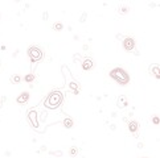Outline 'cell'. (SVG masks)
Returning <instances> with one entry per match:
<instances>
[{
  "label": "cell",
  "instance_id": "52a82bcc",
  "mask_svg": "<svg viewBox=\"0 0 160 158\" xmlns=\"http://www.w3.org/2000/svg\"><path fill=\"white\" fill-rule=\"evenodd\" d=\"M129 129H130V132H132V133H135L136 130L139 129L138 123H136V121H130V123H129Z\"/></svg>",
  "mask_w": 160,
  "mask_h": 158
},
{
  "label": "cell",
  "instance_id": "4fadbf2b",
  "mask_svg": "<svg viewBox=\"0 0 160 158\" xmlns=\"http://www.w3.org/2000/svg\"><path fill=\"white\" fill-rule=\"evenodd\" d=\"M127 9H129L127 7H123V8H120L119 12H120V13H126V12H127Z\"/></svg>",
  "mask_w": 160,
  "mask_h": 158
},
{
  "label": "cell",
  "instance_id": "5b68a950",
  "mask_svg": "<svg viewBox=\"0 0 160 158\" xmlns=\"http://www.w3.org/2000/svg\"><path fill=\"white\" fill-rule=\"evenodd\" d=\"M94 67V62L91 61V59H85L83 63H82V68L83 70H90V68Z\"/></svg>",
  "mask_w": 160,
  "mask_h": 158
},
{
  "label": "cell",
  "instance_id": "5bb4252c",
  "mask_svg": "<svg viewBox=\"0 0 160 158\" xmlns=\"http://www.w3.org/2000/svg\"><path fill=\"white\" fill-rule=\"evenodd\" d=\"M70 154H72V155H75V154H77V149L73 148L72 150H70Z\"/></svg>",
  "mask_w": 160,
  "mask_h": 158
},
{
  "label": "cell",
  "instance_id": "30bf717a",
  "mask_svg": "<svg viewBox=\"0 0 160 158\" xmlns=\"http://www.w3.org/2000/svg\"><path fill=\"white\" fill-rule=\"evenodd\" d=\"M25 82H32V81H35V75L33 74H28V75H25Z\"/></svg>",
  "mask_w": 160,
  "mask_h": 158
},
{
  "label": "cell",
  "instance_id": "7a4b0ae2",
  "mask_svg": "<svg viewBox=\"0 0 160 158\" xmlns=\"http://www.w3.org/2000/svg\"><path fill=\"white\" fill-rule=\"evenodd\" d=\"M62 102V94L61 92H52L49 98L46 99V107L49 108H56L57 105H60Z\"/></svg>",
  "mask_w": 160,
  "mask_h": 158
},
{
  "label": "cell",
  "instance_id": "8992f818",
  "mask_svg": "<svg viewBox=\"0 0 160 158\" xmlns=\"http://www.w3.org/2000/svg\"><path fill=\"white\" fill-rule=\"evenodd\" d=\"M29 99V94L28 92H23L21 95L17 98V103H20V104H23V103H27Z\"/></svg>",
  "mask_w": 160,
  "mask_h": 158
},
{
  "label": "cell",
  "instance_id": "3957f363",
  "mask_svg": "<svg viewBox=\"0 0 160 158\" xmlns=\"http://www.w3.org/2000/svg\"><path fill=\"white\" fill-rule=\"evenodd\" d=\"M28 56L29 58L33 61V62H37V61H40L41 58H42V52H41L40 47L37 46H32L28 49Z\"/></svg>",
  "mask_w": 160,
  "mask_h": 158
},
{
  "label": "cell",
  "instance_id": "8fae6325",
  "mask_svg": "<svg viewBox=\"0 0 160 158\" xmlns=\"http://www.w3.org/2000/svg\"><path fill=\"white\" fill-rule=\"evenodd\" d=\"M53 29H56V31H61V29H62V24H61V22H56V24L53 25Z\"/></svg>",
  "mask_w": 160,
  "mask_h": 158
},
{
  "label": "cell",
  "instance_id": "9c48e42d",
  "mask_svg": "<svg viewBox=\"0 0 160 158\" xmlns=\"http://www.w3.org/2000/svg\"><path fill=\"white\" fill-rule=\"evenodd\" d=\"M64 125H65L66 128H72L73 127V120L72 119H65V120H64Z\"/></svg>",
  "mask_w": 160,
  "mask_h": 158
},
{
  "label": "cell",
  "instance_id": "277c9868",
  "mask_svg": "<svg viewBox=\"0 0 160 158\" xmlns=\"http://www.w3.org/2000/svg\"><path fill=\"white\" fill-rule=\"evenodd\" d=\"M123 46H124L126 50H132L134 47H135V40L131 38V37L124 38V41H123Z\"/></svg>",
  "mask_w": 160,
  "mask_h": 158
},
{
  "label": "cell",
  "instance_id": "9a60e30c",
  "mask_svg": "<svg viewBox=\"0 0 160 158\" xmlns=\"http://www.w3.org/2000/svg\"><path fill=\"white\" fill-rule=\"evenodd\" d=\"M154 123H155V124H159V119H157L156 116L154 117Z\"/></svg>",
  "mask_w": 160,
  "mask_h": 158
},
{
  "label": "cell",
  "instance_id": "6da1fadb",
  "mask_svg": "<svg viewBox=\"0 0 160 158\" xmlns=\"http://www.w3.org/2000/svg\"><path fill=\"white\" fill-rule=\"evenodd\" d=\"M110 75H111V78H114V79H115L119 84H126V83H129V81H130L127 73H126L123 68H120V67L114 68L113 71L110 73Z\"/></svg>",
  "mask_w": 160,
  "mask_h": 158
},
{
  "label": "cell",
  "instance_id": "7c38bea8",
  "mask_svg": "<svg viewBox=\"0 0 160 158\" xmlns=\"http://www.w3.org/2000/svg\"><path fill=\"white\" fill-rule=\"evenodd\" d=\"M11 81H12L13 83H19V82H20V77H19V75H13V77L11 78Z\"/></svg>",
  "mask_w": 160,
  "mask_h": 158
},
{
  "label": "cell",
  "instance_id": "ba28073f",
  "mask_svg": "<svg viewBox=\"0 0 160 158\" xmlns=\"http://www.w3.org/2000/svg\"><path fill=\"white\" fill-rule=\"evenodd\" d=\"M127 105V100H126V98H119L118 99V107L119 108H123V107H126Z\"/></svg>",
  "mask_w": 160,
  "mask_h": 158
}]
</instances>
